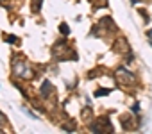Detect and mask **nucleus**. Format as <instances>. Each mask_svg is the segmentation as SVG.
Segmentation results:
<instances>
[{"label": "nucleus", "mask_w": 152, "mask_h": 134, "mask_svg": "<svg viewBox=\"0 0 152 134\" xmlns=\"http://www.w3.org/2000/svg\"><path fill=\"white\" fill-rule=\"evenodd\" d=\"M91 131L97 132H113V125L107 118H97V122L91 125Z\"/></svg>", "instance_id": "nucleus-1"}, {"label": "nucleus", "mask_w": 152, "mask_h": 134, "mask_svg": "<svg viewBox=\"0 0 152 134\" xmlns=\"http://www.w3.org/2000/svg\"><path fill=\"white\" fill-rule=\"evenodd\" d=\"M116 77H118V80L125 82V84H134V82H136V77L131 74V71H127L125 68H120L116 71Z\"/></svg>", "instance_id": "nucleus-2"}, {"label": "nucleus", "mask_w": 152, "mask_h": 134, "mask_svg": "<svg viewBox=\"0 0 152 134\" xmlns=\"http://www.w3.org/2000/svg\"><path fill=\"white\" fill-rule=\"evenodd\" d=\"M48 93H50V82H48V80H45V82H43V86H41V95H43V97H47Z\"/></svg>", "instance_id": "nucleus-3"}, {"label": "nucleus", "mask_w": 152, "mask_h": 134, "mask_svg": "<svg viewBox=\"0 0 152 134\" xmlns=\"http://www.w3.org/2000/svg\"><path fill=\"white\" fill-rule=\"evenodd\" d=\"M59 29H61V34H65V36H66V34H70V27H68L66 23H61V27H59Z\"/></svg>", "instance_id": "nucleus-4"}, {"label": "nucleus", "mask_w": 152, "mask_h": 134, "mask_svg": "<svg viewBox=\"0 0 152 134\" xmlns=\"http://www.w3.org/2000/svg\"><path fill=\"white\" fill-rule=\"evenodd\" d=\"M109 93V89H102V91H95V97H104Z\"/></svg>", "instance_id": "nucleus-5"}]
</instances>
